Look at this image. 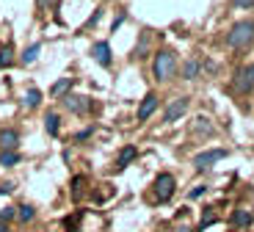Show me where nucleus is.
<instances>
[{"label":"nucleus","mask_w":254,"mask_h":232,"mask_svg":"<svg viewBox=\"0 0 254 232\" xmlns=\"http://www.w3.org/2000/svg\"><path fill=\"white\" fill-rule=\"evenodd\" d=\"M152 75L158 83H169L174 75H177V53L163 47V50L155 53V61H152Z\"/></svg>","instance_id":"1"},{"label":"nucleus","mask_w":254,"mask_h":232,"mask_svg":"<svg viewBox=\"0 0 254 232\" xmlns=\"http://www.w3.org/2000/svg\"><path fill=\"white\" fill-rule=\"evenodd\" d=\"M252 42H254V19H241V22H235L229 28L227 44L232 50H246Z\"/></svg>","instance_id":"2"},{"label":"nucleus","mask_w":254,"mask_h":232,"mask_svg":"<svg viewBox=\"0 0 254 232\" xmlns=\"http://www.w3.org/2000/svg\"><path fill=\"white\" fill-rule=\"evenodd\" d=\"M174 191H177V180H174L172 171H160L152 182V199L158 205H166V202H172Z\"/></svg>","instance_id":"3"},{"label":"nucleus","mask_w":254,"mask_h":232,"mask_svg":"<svg viewBox=\"0 0 254 232\" xmlns=\"http://www.w3.org/2000/svg\"><path fill=\"white\" fill-rule=\"evenodd\" d=\"M188 108H190V97H174V100L166 105V111H163V122L166 125L180 122L185 113H188Z\"/></svg>","instance_id":"4"},{"label":"nucleus","mask_w":254,"mask_h":232,"mask_svg":"<svg viewBox=\"0 0 254 232\" xmlns=\"http://www.w3.org/2000/svg\"><path fill=\"white\" fill-rule=\"evenodd\" d=\"M227 155H229L227 150H204V152H199V155H193V169L207 171V169H213L218 160H224Z\"/></svg>","instance_id":"5"},{"label":"nucleus","mask_w":254,"mask_h":232,"mask_svg":"<svg viewBox=\"0 0 254 232\" xmlns=\"http://www.w3.org/2000/svg\"><path fill=\"white\" fill-rule=\"evenodd\" d=\"M232 88H235L238 94H249L254 91V64H246L235 72V80H232Z\"/></svg>","instance_id":"6"},{"label":"nucleus","mask_w":254,"mask_h":232,"mask_svg":"<svg viewBox=\"0 0 254 232\" xmlns=\"http://www.w3.org/2000/svg\"><path fill=\"white\" fill-rule=\"evenodd\" d=\"M64 108L72 111V113H77V116H83V113H89L91 100L89 97H80V94H66L64 97Z\"/></svg>","instance_id":"7"},{"label":"nucleus","mask_w":254,"mask_h":232,"mask_svg":"<svg viewBox=\"0 0 254 232\" xmlns=\"http://www.w3.org/2000/svg\"><path fill=\"white\" fill-rule=\"evenodd\" d=\"M158 105H160V100H158V94L155 91H149V94L141 100V105H138V113H135V119L138 122H146L149 116H152L155 111H158Z\"/></svg>","instance_id":"8"},{"label":"nucleus","mask_w":254,"mask_h":232,"mask_svg":"<svg viewBox=\"0 0 254 232\" xmlns=\"http://www.w3.org/2000/svg\"><path fill=\"white\" fill-rule=\"evenodd\" d=\"M17 147H19V133L14 127L0 130V152H17Z\"/></svg>","instance_id":"9"},{"label":"nucleus","mask_w":254,"mask_h":232,"mask_svg":"<svg viewBox=\"0 0 254 232\" xmlns=\"http://www.w3.org/2000/svg\"><path fill=\"white\" fill-rule=\"evenodd\" d=\"M229 224L235 227V230H246V227H252L254 224V210L252 207H241V210H235L232 219H229Z\"/></svg>","instance_id":"10"},{"label":"nucleus","mask_w":254,"mask_h":232,"mask_svg":"<svg viewBox=\"0 0 254 232\" xmlns=\"http://www.w3.org/2000/svg\"><path fill=\"white\" fill-rule=\"evenodd\" d=\"M91 56H94V61L100 64V67H111V44L108 42H94L91 44Z\"/></svg>","instance_id":"11"},{"label":"nucleus","mask_w":254,"mask_h":232,"mask_svg":"<svg viewBox=\"0 0 254 232\" xmlns=\"http://www.w3.org/2000/svg\"><path fill=\"white\" fill-rule=\"evenodd\" d=\"M135 157H138V147H133V144L122 147V152H119V155H116V171L127 169V166L133 163Z\"/></svg>","instance_id":"12"},{"label":"nucleus","mask_w":254,"mask_h":232,"mask_svg":"<svg viewBox=\"0 0 254 232\" xmlns=\"http://www.w3.org/2000/svg\"><path fill=\"white\" fill-rule=\"evenodd\" d=\"M199 72H202V67H199L196 58H188V61L183 64V69H180V75H183V80H196Z\"/></svg>","instance_id":"13"},{"label":"nucleus","mask_w":254,"mask_h":232,"mask_svg":"<svg viewBox=\"0 0 254 232\" xmlns=\"http://www.w3.org/2000/svg\"><path fill=\"white\" fill-rule=\"evenodd\" d=\"M190 133H193V136H213V133H216V127L210 125V119L199 116V119H193V127H190Z\"/></svg>","instance_id":"14"},{"label":"nucleus","mask_w":254,"mask_h":232,"mask_svg":"<svg viewBox=\"0 0 254 232\" xmlns=\"http://www.w3.org/2000/svg\"><path fill=\"white\" fill-rule=\"evenodd\" d=\"M72 86H75V77H61L58 83H53V86H50V97H64Z\"/></svg>","instance_id":"15"},{"label":"nucleus","mask_w":254,"mask_h":232,"mask_svg":"<svg viewBox=\"0 0 254 232\" xmlns=\"http://www.w3.org/2000/svg\"><path fill=\"white\" fill-rule=\"evenodd\" d=\"M17 219H19V224H31V221L36 219V207L33 205H19L17 207Z\"/></svg>","instance_id":"16"},{"label":"nucleus","mask_w":254,"mask_h":232,"mask_svg":"<svg viewBox=\"0 0 254 232\" xmlns=\"http://www.w3.org/2000/svg\"><path fill=\"white\" fill-rule=\"evenodd\" d=\"M39 102H42V91H39V88H28L25 97H22V105L25 108H39Z\"/></svg>","instance_id":"17"},{"label":"nucleus","mask_w":254,"mask_h":232,"mask_svg":"<svg viewBox=\"0 0 254 232\" xmlns=\"http://www.w3.org/2000/svg\"><path fill=\"white\" fill-rule=\"evenodd\" d=\"M216 221H218V213H216V210H213V207H204V216H202V224H199V227H196V232H204V230H207V227H210V224H216Z\"/></svg>","instance_id":"18"},{"label":"nucleus","mask_w":254,"mask_h":232,"mask_svg":"<svg viewBox=\"0 0 254 232\" xmlns=\"http://www.w3.org/2000/svg\"><path fill=\"white\" fill-rule=\"evenodd\" d=\"M146 50H149V31H141V39L135 44V58H146Z\"/></svg>","instance_id":"19"},{"label":"nucleus","mask_w":254,"mask_h":232,"mask_svg":"<svg viewBox=\"0 0 254 232\" xmlns=\"http://www.w3.org/2000/svg\"><path fill=\"white\" fill-rule=\"evenodd\" d=\"M39 50H42V44H31V47H25V50H22V56H19V61H22V64H25V67H28V64H33V61H36V56H39Z\"/></svg>","instance_id":"20"},{"label":"nucleus","mask_w":254,"mask_h":232,"mask_svg":"<svg viewBox=\"0 0 254 232\" xmlns=\"http://www.w3.org/2000/svg\"><path fill=\"white\" fill-rule=\"evenodd\" d=\"M58 127H61L58 113H47V116H45V130H47V136H58Z\"/></svg>","instance_id":"21"},{"label":"nucleus","mask_w":254,"mask_h":232,"mask_svg":"<svg viewBox=\"0 0 254 232\" xmlns=\"http://www.w3.org/2000/svg\"><path fill=\"white\" fill-rule=\"evenodd\" d=\"M19 160H22V155H19V152H0V166H17Z\"/></svg>","instance_id":"22"},{"label":"nucleus","mask_w":254,"mask_h":232,"mask_svg":"<svg viewBox=\"0 0 254 232\" xmlns=\"http://www.w3.org/2000/svg\"><path fill=\"white\" fill-rule=\"evenodd\" d=\"M14 61V47L6 44V47H0V67H11Z\"/></svg>","instance_id":"23"},{"label":"nucleus","mask_w":254,"mask_h":232,"mask_svg":"<svg viewBox=\"0 0 254 232\" xmlns=\"http://www.w3.org/2000/svg\"><path fill=\"white\" fill-rule=\"evenodd\" d=\"M83 185H86V177H83V174H77L75 180H72V196H75V199H80Z\"/></svg>","instance_id":"24"},{"label":"nucleus","mask_w":254,"mask_h":232,"mask_svg":"<svg viewBox=\"0 0 254 232\" xmlns=\"http://www.w3.org/2000/svg\"><path fill=\"white\" fill-rule=\"evenodd\" d=\"M14 219H17V207H3V210H0V221L11 224Z\"/></svg>","instance_id":"25"},{"label":"nucleus","mask_w":254,"mask_h":232,"mask_svg":"<svg viewBox=\"0 0 254 232\" xmlns=\"http://www.w3.org/2000/svg\"><path fill=\"white\" fill-rule=\"evenodd\" d=\"M204 194H207V185H196V188H190L188 199H202Z\"/></svg>","instance_id":"26"},{"label":"nucleus","mask_w":254,"mask_h":232,"mask_svg":"<svg viewBox=\"0 0 254 232\" xmlns=\"http://www.w3.org/2000/svg\"><path fill=\"white\" fill-rule=\"evenodd\" d=\"M100 17H102V8H94V14L89 17V22H86L83 28H91V25H97V22H100Z\"/></svg>","instance_id":"27"},{"label":"nucleus","mask_w":254,"mask_h":232,"mask_svg":"<svg viewBox=\"0 0 254 232\" xmlns=\"http://www.w3.org/2000/svg\"><path fill=\"white\" fill-rule=\"evenodd\" d=\"M238 8H254V0H232Z\"/></svg>","instance_id":"28"},{"label":"nucleus","mask_w":254,"mask_h":232,"mask_svg":"<svg viewBox=\"0 0 254 232\" xmlns=\"http://www.w3.org/2000/svg\"><path fill=\"white\" fill-rule=\"evenodd\" d=\"M91 133H94V130H91V127H86V130H80V133H77L75 138H77V141H86V138H89Z\"/></svg>","instance_id":"29"},{"label":"nucleus","mask_w":254,"mask_h":232,"mask_svg":"<svg viewBox=\"0 0 254 232\" xmlns=\"http://www.w3.org/2000/svg\"><path fill=\"white\" fill-rule=\"evenodd\" d=\"M53 3H56V0H36V6H39V8H50Z\"/></svg>","instance_id":"30"},{"label":"nucleus","mask_w":254,"mask_h":232,"mask_svg":"<svg viewBox=\"0 0 254 232\" xmlns=\"http://www.w3.org/2000/svg\"><path fill=\"white\" fill-rule=\"evenodd\" d=\"M11 191H14V185H11V182H6V185H0V194H11Z\"/></svg>","instance_id":"31"},{"label":"nucleus","mask_w":254,"mask_h":232,"mask_svg":"<svg viewBox=\"0 0 254 232\" xmlns=\"http://www.w3.org/2000/svg\"><path fill=\"white\" fill-rule=\"evenodd\" d=\"M122 22H125V14H119V17H116V19H114V31H116V28H119V25H122Z\"/></svg>","instance_id":"32"},{"label":"nucleus","mask_w":254,"mask_h":232,"mask_svg":"<svg viewBox=\"0 0 254 232\" xmlns=\"http://www.w3.org/2000/svg\"><path fill=\"white\" fill-rule=\"evenodd\" d=\"M0 232H11V230H8V224H6V221H0Z\"/></svg>","instance_id":"33"},{"label":"nucleus","mask_w":254,"mask_h":232,"mask_svg":"<svg viewBox=\"0 0 254 232\" xmlns=\"http://www.w3.org/2000/svg\"><path fill=\"white\" fill-rule=\"evenodd\" d=\"M180 232H196V230H188V227H183V230H180Z\"/></svg>","instance_id":"34"}]
</instances>
